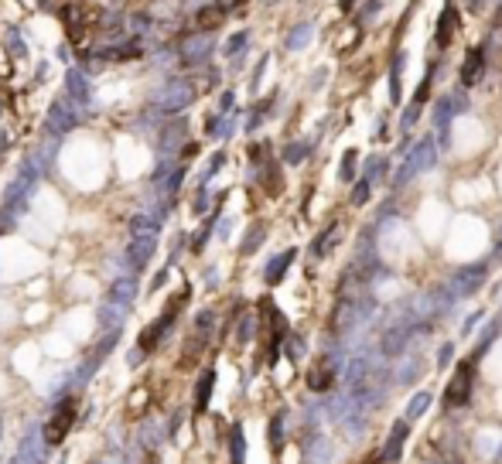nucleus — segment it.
I'll return each mask as SVG.
<instances>
[{
	"label": "nucleus",
	"instance_id": "6ab92c4d",
	"mask_svg": "<svg viewBox=\"0 0 502 464\" xmlns=\"http://www.w3.org/2000/svg\"><path fill=\"white\" fill-rule=\"evenodd\" d=\"M451 106H455V96H441V99H437V113H434V123L441 126V137H448V123H451Z\"/></svg>",
	"mask_w": 502,
	"mask_h": 464
},
{
	"label": "nucleus",
	"instance_id": "0eeeda50",
	"mask_svg": "<svg viewBox=\"0 0 502 464\" xmlns=\"http://www.w3.org/2000/svg\"><path fill=\"white\" fill-rule=\"evenodd\" d=\"M485 76V48H468L465 55V65H461V86L465 89H475Z\"/></svg>",
	"mask_w": 502,
	"mask_h": 464
},
{
	"label": "nucleus",
	"instance_id": "b1692460",
	"mask_svg": "<svg viewBox=\"0 0 502 464\" xmlns=\"http://www.w3.org/2000/svg\"><path fill=\"white\" fill-rule=\"evenodd\" d=\"M267 239V225L263 222H257L250 232H246V239H243V253H257V246Z\"/></svg>",
	"mask_w": 502,
	"mask_h": 464
},
{
	"label": "nucleus",
	"instance_id": "cd10ccee",
	"mask_svg": "<svg viewBox=\"0 0 502 464\" xmlns=\"http://www.w3.org/2000/svg\"><path fill=\"white\" fill-rule=\"evenodd\" d=\"M284 349H287V355H291V359H301V355H304V342L298 338V335H291V331L284 335Z\"/></svg>",
	"mask_w": 502,
	"mask_h": 464
},
{
	"label": "nucleus",
	"instance_id": "dca6fc26",
	"mask_svg": "<svg viewBox=\"0 0 502 464\" xmlns=\"http://www.w3.org/2000/svg\"><path fill=\"white\" fill-rule=\"evenodd\" d=\"M222 21H226V10H222V7H201L199 14H195V27L205 31V34H212Z\"/></svg>",
	"mask_w": 502,
	"mask_h": 464
},
{
	"label": "nucleus",
	"instance_id": "ddd939ff",
	"mask_svg": "<svg viewBox=\"0 0 502 464\" xmlns=\"http://www.w3.org/2000/svg\"><path fill=\"white\" fill-rule=\"evenodd\" d=\"M58 413H62V417H55L52 427L45 430V444H58V441L65 437V430H69V423H72V399H62Z\"/></svg>",
	"mask_w": 502,
	"mask_h": 464
},
{
	"label": "nucleus",
	"instance_id": "9b49d317",
	"mask_svg": "<svg viewBox=\"0 0 502 464\" xmlns=\"http://www.w3.org/2000/svg\"><path fill=\"white\" fill-rule=\"evenodd\" d=\"M137 300V280L133 277H116L109 287V304H116L120 311H130Z\"/></svg>",
	"mask_w": 502,
	"mask_h": 464
},
{
	"label": "nucleus",
	"instance_id": "423d86ee",
	"mask_svg": "<svg viewBox=\"0 0 502 464\" xmlns=\"http://www.w3.org/2000/svg\"><path fill=\"white\" fill-rule=\"evenodd\" d=\"M458 27H461V14H458V7L448 0L444 7H441V14H437V48H448L451 45V38L458 34Z\"/></svg>",
	"mask_w": 502,
	"mask_h": 464
},
{
	"label": "nucleus",
	"instance_id": "c85d7f7f",
	"mask_svg": "<svg viewBox=\"0 0 502 464\" xmlns=\"http://www.w3.org/2000/svg\"><path fill=\"white\" fill-rule=\"evenodd\" d=\"M369 188H373L369 178H362L359 185L352 188V205H366V201H369Z\"/></svg>",
	"mask_w": 502,
	"mask_h": 464
},
{
	"label": "nucleus",
	"instance_id": "a211bd4d",
	"mask_svg": "<svg viewBox=\"0 0 502 464\" xmlns=\"http://www.w3.org/2000/svg\"><path fill=\"white\" fill-rule=\"evenodd\" d=\"M212 382H215V372L205 369L199 379V389H195V413H201L208 406V396H212Z\"/></svg>",
	"mask_w": 502,
	"mask_h": 464
},
{
	"label": "nucleus",
	"instance_id": "79ce46f5",
	"mask_svg": "<svg viewBox=\"0 0 502 464\" xmlns=\"http://www.w3.org/2000/svg\"><path fill=\"white\" fill-rule=\"evenodd\" d=\"M263 3H274V0H263Z\"/></svg>",
	"mask_w": 502,
	"mask_h": 464
},
{
	"label": "nucleus",
	"instance_id": "9d476101",
	"mask_svg": "<svg viewBox=\"0 0 502 464\" xmlns=\"http://www.w3.org/2000/svg\"><path fill=\"white\" fill-rule=\"evenodd\" d=\"M335 379H338V366H335L331 359H321L314 369L307 372V386H311L314 393H328V389L335 386Z\"/></svg>",
	"mask_w": 502,
	"mask_h": 464
},
{
	"label": "nucleus",
	"instance_id": "4c0bfd02",
	"mask_svg": "<svg viewBox=\"0 0 502 464\" xmlns=\"http://www.w3.org/2000/svg\"><path fill=\"white\" fill-rule=\"evenodd\" d=\"M479 321H482V314H472V318H468V321H465V331H472V328H475V324H479Z\"/></svg>",
	"mask_w": 502,
	"mask_h": 464
},
{
	"label": "nucleus",
	"instance_id": "aec40b11",
	"mask_svg": "<svg viewBox=\"0 0 502 464\" xmlns=\"http://www.w3.org/2000/svg\"><path fill=\"white\" fill-rule=\"evenodd\" d=\"M403 52H397L393 55V65H390V99L393 102H400V79H403Z\"/></svg>",
	"mask_w": 502,
	"mask_h": 464
},
{
	"label": "nucleus",
	"instance_id": "412c9836",
	"mask_svg": "<svg viewBox=\"0 0 502 464\" xmlns=\"http://www.w3.org/2000/svg\"><path fill=\"white\" fill-rule=\"evenodd\" d=\"M130 232H133V236H157V219L144 212V215H137V219L130 222Z\"/></svg>",
	"mask_w": 502,
	"mask_h": 464
},
{
	"label": "nucleus",
	"instance_id": "f3484780",
	"mask_svg": "<svg viewBox=\"0 0 502 464\" xmlns=\"http://www.w3.org/2000/svg\"><path fill=\"white\" fill-rule=\"evenodd\" d=\"M311 38H314V24H298L291 34H287V48L291 52H301L311 45Z\"/></svg>",
	"mask_w": 502,
	"mask_h": 464
},
{
	"label": "nucleus",
	"instance_id": "58836bf2",
	"mask_svg": "<svg viewBox=\"0 0 502 464\" xmlns=\"http://www.w3.org/2000/svg\"><path fill=\"white\" fill-rule=\"evenodd\" d=\"M219 106H222V109H229V106H232V93L222 96V99H219Z\"/></svg>",
	"mask_w": 502,
	"mask_h": 464
},
{
	"label": "nucleus",
	"instance_id": "7ed1b4c3",
	"mask_svg": "<svg viewBox=\"0 0 502 464\" xmlns=\"http://www.w3.org/2000/svg\"><path fill=\"white\" fill-rule=\"evenodd\" d=\"M45 434H41V427H31L28 434H24V441H21V448H17V458L14 464H45Z\"/></svg>",
	"mask_w": 502,
	"mask_h": 464
},
{
	"label": "nucleus",
	"instance_id": "6e6552de",
	"mask_svg": "<svg viewBox=\"0 0 502 464\" xmlns=\"http://www.w3.org/2000/svg\"><path fill=\"white\" fill-rule=\"evenodd\" d=\"M208 55H212V34L195 31V34H188V38L182 41V58H185V62H205Z\"/></svg>",
	"mask_w": 502,
	"mask_h": 464
},
{
	"label": "nucleus",
	"instance_id": "c756f323",
	"mask_svg": "<svg viewBox=\"0 0 502 464\" xmlns=\"http://www.w3.org/2000/svg\"><path fill=\"white\" fill-rule=\"evenodd\" d=\"M253 331H257V318H253V314H246V318L239 321V335H236V338H239V342H250V338H253Z\"/></svg>",
	"mask_w": 502,
	"mask_h": 464
},
{
	"label": "nucleus",
	"instance_id": "20e7f679",
	"mask_svg": "<svg viewBox=\"0 0 502 464\" xmlns=\"http://www.w3.org/2000/svg\"><path fill=\"white\" fill-rule=\"evenodd\" d=\"M195 99V89L188 86V82H171V86H164L161 96H157V106H161V113H178V109H185L188 102Z\"/></svg>",
	"mask_w": 502,
	"mask_h": 464
},
{
	"label": "nucleus",
	"instance_id": "2eb2a0df",
	"mask_svg": "<svg viewBox=\"0 0 502 464\" xmlns=\"http://www.w3.org/2000/svg\"><path fill=\"white\" fill-rule=\"evenodd\" d=\"M294 260H298V250H284L281 256H274V260L267 263V274H263V277H267V283H281V280H284V274L291 270V263H294Z\"/></svg>",
	"mask_w": 502,
	"mask_h": 464
},
{
	"label": "nucleus",
	"instance_id": "37998d69",
	"mask_svg": "<svg viewBox=\"0 0 502 464\" xmlns=\"http://www.w3.org/2000/svg\"><path fill=\"white\" fill-rule=\"evenodd\" d=\"M0 430H3V423H0Z\"/></svg>",
	"mask_w": 502,
	"mask_h": 464
},
{
	"label": "nucleus",
	"instance_id": "bb28decb",
	"mask_svg": "<svg viewBox=\"0 0 502 464\" xmlns=\"http://www.w3.org/2000/svg\"><path fill=\"white\" fill-rule=\"evenodd\" d=\"M270 444H274V451H281V444H284V413H277L270 420Z\"/></svg>",
	"mask_w": 502,
	"mask_h": 464
},
{
	"label": "nucleus",
	"instance_id": "a878e982",
	"mask_svg": "<svg viewBox=\"0 0 502 464\" xmlns=\"http://www.w3.org/2000/svg\"><path fill=\"white\" fill-rule=\"evenodd\" d=\"M356 161H359V154H356V151H345L342 168H338V178H342V181H352V178H356Z\"/></svg>",
	"mask_w": 502,
	"mask_h": 464
},
{
	"label": "nucleus",
	"instance_id": "a19ab883",
	"mask_svg": "<svg viewBox=\"0 0 502 464\" xmlns=\"http://www.w3.org/2000/svg\"><path fill=\"white\" fill-rule=\"evenodd\" d=\"M482 3H485V0H468V7H472V10H482Z\"/></svg>",
	"mask_w": 502,
	"mask_h": 464
},
{
	"label": "nucleus",
	"instance_id": "c9c22d12",
	"mask_svg": "<svg viewBox=\"0 0 502 464\" xmlns=\"http://www.w3.org/2000/svg\"><path fill=\"white\" fill-rule=\"evenodd\" d=\"M243 3H246V0H219L215 7H222V10L229 14V10H236V7H243Z\"/></svg>",
	"mask_w": 502,
	"mask_h": 464
},
{
	"label": "nucleus",
	"instance_id": "e433bc0d",
	"mask_svg": "<svg viewBox=\"0 0 502 464\" xmlns=\"http://www.w3.org/2000/svg\"><path fill=\"white\" fill-rule=\"evenodd\" d=\"M205 208H208V191H199V198H195V212H205Z\"/></svg>",
	"mask_w": 502,
	"mask_h": 464
},
{
	"label": "nucleus",
	"instance_id": "39448f33",
	"mask_svg": "<svg viewBox=\"0 0 502 464\" xmlns=\"http://www.w3.org/2000/svg\"><path fill=\"white\" fill-rule=\"evenodd\" d=\"M482 280H485V263H472V267H461L455 277H451V294L455 297H465V294H475L479 287H482Z\"/></svg>",
	"mask_w": 502,
	"mask_h": 464
},
{
	"label": "nucleus",
	"instance_id": "4be33fe9",
	"mask_svg": "<svg viewBox=\"0 0 502 464\" xmlns=\"http://www.w3.org/2000/svg\"><path fill=\"white\" fill-rule=\"evenodd\" d=\"M335 239H338V225H328L321 236H314V243H311V253H314V256H325V253H328V246H331Z\"/></svg>",
	"mask_w": 502,
	"mask_h": 464
},
{
	"label": "nucleus",
	"instance_id": "ea45409f",
	"mask_svg": "<svg viewBox=\"0 0 502 464\" xmlns=\"http://www.w3.org/2000/svg\"><path fill=\"white\" fill-rule=\"evenodd\" d=\"M338 7H342V10H345V14H349V10H352V7H356V0H342V3H338Z\"/></svg>",
	"mask_w": 502,
	"mask_h": 464
},
{
	"label": "nucleus",
	"instance_id": "7c9ffc66",
	"mask_svg": "<svg viewBox=\"0 0 502 464\" xmlns=\"http://www.w3.org/2000/svg\"><path fill=\"white\" fill-rule=\"evenodd\" d=\"M304 154H307V144H291V147L284 151V161H287V164H301Z\"/></svg>",
	"mask_w": 502,
	"mask_h": 464
},
{
	"label": "nucleus",
	"instance_id": "f257e3e1",
	"mask_svg": "<svg viewBox=\"0 0 502 464\" xmlns=\"http://www.w3.org/2000/svg\"><path fill=\"white\" fill-rule=\"evenodd\" d=\"M437 161V144H434V137H424L417 147H410V154H406V161H403V168L393 175V188H403L410 185L420 171H427L430 164Z\"/></svg>",
	"mask_w": 502,
	"mask_h": 464
},
{
	"label": "nucleus",
	"instance_id": "393cba45",
	"mask_svg": "<svg viewBox=\"0 0 502 464\" xmlns=\"http://www.w3.org/2000/svg\"><path fill=\"white\" fill-rule=\"evenodd\" d=\"M246 41H250V34H246V31H239V34H232V38L226 41V55H229V58L236 62V58H239V52L246 48Z\"/></svg>",
	"mask_w": 502,
	"mask_h": 464
},
{
	"label": "nucleus",
	"instance_id": "5701e85b",
	"mask_svg": "<svg viewBox=\"0 0 502 464\" xmlns=\"http://www.w3.org/2000/svg\"><path fill=\"white\" fill-rule=\"evenodd\" d=\"M427 406H430V393L424 389V393H417V396L410 399V406H406V423H410V420H417V417H424V413H427Z\"/></svg>",
	"mask_w": 502,
	"mask_h": 464
},
{
	"label": "nucleus",
	"instance_id": "4468645a",
	"mask_svg": "<svg viewBox=\"0 0 502 464\" xmlns=\"http://www.w3.org/2000/svg\"><path fill=\"white\" fill-rule=\"evenodd\" d=\"M76 113H72V106L69 102H55L52 106V116H48V130L52 133H65V130H72L76 126Z\"/></svg>",
	"mask_w": 502,
	"mask_h": 464
},
{
	"label": "nucleus",
	"instance_id": "72a5a7b5",
	"mask_svg": "<svg viewBox=\"0 0 502 464\" xmlns=\"http://www.w3.org/2000/svg\"><path fill=\"white\" fill-rule=\"evenodd\" d=\"M451 355H455V345L448 342V345H441V352H437V366H448L451 362Z\"/></svg>",
	"mask_w": 502,
	"mask_h": 464
},
{
	"label": "nucleus",
	"instance_id": "1a4fd4ad",
	"mask_svg": "<svg viewBox=\"0 0 502 464\" xmlns=\"http://www.w3.org/2000/svg\"><path fill=\"white\" fill-rule=\"evenodd\" d=\"M154 250H157V236H133V239H130V253H127L130 267H133V270L147 267L151 256H154Z\"/></svg>",
	"mask_w": 502,
	"mask_h": 464
},
{
	"label": "nucleus",
	"instance_id": "f704fd0d",
	"mask_svg": "<svg viewBox=\"0 0 502 464\" xmlns=\"http://www.w3.org/2000/svg\"><path fill=\"white\" fill-rule=\"evenodd\" d=\"M232 454H236V461L243 458V430H239V427L232 430Z\"/></svg>",
	"mask_w": 502,
	"mask_h": 464
},
{
	"label": "nucleus",
	"instance_id": "473e14b6",
	"mask_svg": "<svg viewBox=\"0 0 502 464\" xmlns=\"http://www.w3.org/2000/svg\"><path fill=\"white\" fill-rule=\"evenodd\" d=\"M417 116H420V106H413V102H410V106H406V113H403V130H410V126L417 123Z\"/></svg>",
	"mask_w": 502,
	"mask_h": 464
},
{
	"label": "nucleus",
	"instance_id": "f8f14e48",
	"mask_svg": "<svg viewBox=\"0 0 502 464\" xmlns=\"http://www.w3.org/2000/svg\"><path fill=\"white\" fill-rule=\"evenodd\" d=\"M406 434H410V423H406V420H397L393 430H390V437H386V444H383V451H380L383 461H397V458H400L403 444H406Z\"/></svg>",
	"mask_w": 502,
	"mask_h": 464
},
{
	"label": "nucleus",
	"instance_id": "2f4dec72",
	"mask_svg": "<svg viewBox=\"0 0 502 464\" xmlns=\"http://www.w3.org/2000/svg\"><path fill=\"white\" fill-rule=\"evenodd\" d=\"M380 10H383V0H366V7H362V14H359L356 21L362 24V21H369V17H376Z\"/></svg>",
	"mask_w": 502,
	"mask_h": 464
},
{
	"label": "nucleus",
	"instance_id": "f03ea898",
	"mask_svg": "<svg viewBox=\"0 0 502 464\" xmlns=\"http://www.w3.org/2000/svg\"><path fill=\"white\" fill-rule=\"evenodd\" d=\"M472 386H475V362L468 359V362H461L455 375H451V382H448V389H444V406L448 410H455V406H465L468 399H472Z\"/></svg>",
	"mask_w": 502,
	"mask_h": 464
}]
</instances>
